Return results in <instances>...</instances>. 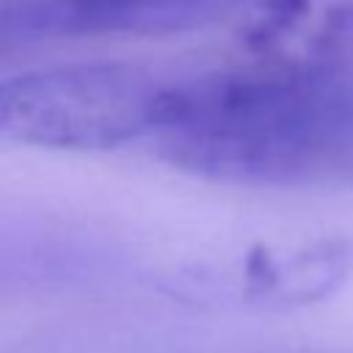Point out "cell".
Segmentation results:
<instances>
[{
  "mask_svg": "<svg viewBox=\"0 0 353 353\" xmlns=\"http://www.w3.org/2000/svg\"><path fill=\"white\" fill-rule=\"evenodd\" d=\"M353 273V245L342 237L292 251H259L248 259L245 295L268 303H306L325 298Z\"/></svg>",
  "mask_w": 353,
  "mask_h": 353,
  "instance_id": "5b68a950",
  "label": "cell"
},
{
  "mask_svg": "<svg viewBox=\"0 0 353 353\" xmlns=\"http://www.w3.org/2000/svg\"><path fill=\"white\" fill-rule=\"evenodd\" d=\"M234 39L245 66L334 72L353 58V0H240Z\"/></svg>",
  "mask_w": 353,
  "mask_h": 353,
  "instance_id": "3957f363",
  "label": "cell"
},
{
  "mask_svg": "<svg viewBox=\"0 0 353 353\" xmlns=\"http://www.w3.org/2000/svg\"><path fill=\"white\" fill-rule=\"evenodd\" d=\"M149 138L168 165L212 182L353 185V66L287 74L240 63L165 83Z\"/></svg>",
  "mask_w": 353,
  "mask_h": 353,
  "instance_id": "6da1fadb",
  "label": "cell"
},
{
  "mask_svg": "<svg viewBox=\"0 0 353 353\" xmlns=\"http://www.w3.org/2000/svg\"><path fill=\"white\" fill-rule=\"evenodd\" d=\"M163 85L127 63L19 72L0 80V138L58 152H110L152 132Z\"/></svg>",
  "mask_w": 353,
  "mask_h": 353,
  "instance_id": "7a4b0ae2",
  "label": "cell"
},
{
  "mask_svg": "<svg viewBox=\"0 0 353 353\" xmlns=\"http://www.w3.org/2000/svg\"><path fill=\"white\" fill-rule=\"evenodd\" d=\"M108 273L94 243L41 226H0V295L69 290Z\"/></svg>",
  "mask_w": 353,
  "mask_h": 353,
  "instance_id": "277c9868",
  "label": "cell"
}]
</instances>
